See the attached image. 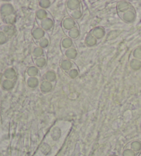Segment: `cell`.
<instances>
[{"instance_id":"cell-1","label":"cell","mask_w":141,"mask_h":156,"mask_svg":"<svg viewBox=\"0 0 141 156\" xmlns=\"http://www.w3.org/2000/svg\"><path fill=\"white\" fill-rule=\"evenodd\" d=\"M136 15L134 9L124 12L122 15V19L127 23H133L136 20Z\"/></svg>"},{"instance_id":"cell-2","label":"cell","mask_w":141,"mask_h":156,"mask_svg":"<svg viewBox=\"0 0 141 156\" xmlns=\"http://www.w3.org/2000/svg\"><path fill=\"white\" fill-rule=\"evenodd\" d=\"M116 9H117V11L118 13H123V14L124 12H125L127 11H128V10L132 9L133 7L131 5V4L129 3L128 2L121 1L118 2Z\"/></svg>"},{"instance_id":"cell-3","label":"cell","mask_w":141,"mask_h":156,"mask_svg":"<svg viewBox=\"0 0 141 156\" xmlns=\"http://www.w3.org/2000/svg\"><path fill=\"white\" fill-rule=\"evenodd\" d=\"M62 26L63 28L66 30H70L76 27V22L74 19H72L71 17H67L63 19L62 21Z\"/></svg>"},{"instance_id":"cell-4","label":"cell","mask_w":141,"mask_h":156,"mask_svg":"<svg viewBox=\"0 0 141 156\" xmlns=\"http://www.w3.org/2000/svg\"><path fill=\"white\" fill-rule=\"evenodd\" d=\"M89 33H90L92 36L95 37L96 39H101L103 37H105V30L103 27L99 26L94 28Z\"/></svg>"},{"instance_id":"cell-5","label":"cell","mask_w":141,"mask_h":156,"mask_svg":"<svg viewBox=\"0 0 141 156\" xmlns=\"http://www.w3.org/2000/svg\"><path fill=\"white\" fill-rule=\"evenodd\" d=\"M54 26V21L52 19L46 18L43 20L41 22V28L45 31H49L53 28Z\"/></svg>"},{"instance_id":"cell-6","label":"cell","mask_w":141,"mask_h":156,"mask_svg":"<svg viewBox=\"0 0 141 156\" xmlns=\"http://www.w3.org/2000/svg\"><path fill=\"white\" fill-rule=\"evenodd\" d=\"M45 30L42 28H34L32 32V36L35 40H40L44 38Z\"/></svg>"},{"instance_id":"cell-7","label":"cell","mask_w":141,"mask_h":156,"mask_svg":"<svg viewBox=\"0 0 141 156\" xmlns=\"http://www.w3.org/2000/svg\"><path fill=\"white\" fill-rule=\"evenodd\" d=\"M13 12H14V9L12 5H10L9 4H4L1 8V13L4 16H10L11 15Z\"/></svg>"},{"instance_id":"cell-8","label":"cell","mask_w":141,"mask_h":156,"mask_svg":"<svg viewBox=\"0 0 141 156\" xmlns=\"http://www.w3.org/2000/svg\"><path fill=\"white\" fill-rule=\"evenodd\" d=\"M66 6L69 10L74 11V10L79 9L81 2L78 0H69L66 2Z\"/></svg>"},{"instance_id":"cell-9","label":"cell","mask_w":141,"mask_h":156,"mask_svg":"<svg viewBox=\"0 0 141 156\" xmlns=\"http://www.w3.org/2000/svg\"><path fill=\"white\" fill-rule=\"evenodd\" d=\"M40 90L42 91L43 93H48L52 90V83L47 80H44V81L42 82L40 84Z\"/></svg>"},{"instance_id":"cell-10","label":"cell","mask_w":141,"mask_h":156,"mask_svg":"<svg viewBox=\"0 0 141 156\" xmlns=\"http://www.w3.org/2000/svg\"><path fill=\"white\" fill-rule=\"evenodd\" d=\"M97 44V39L89 33L85 39V44L88 47H93Z\"/></svg>"},{"instance_id":"cell-11","label":"cell","mask_w":141,"mask_h":156,"mask_svg":"<svg viewBox=\"0 0 141 156\" xmlns=\"http://www.w3.org/2000/svg\"><path fill=\"white\" fill-rule=\"evenodd\" d=\"M129 66L133 70L137 71L141 69V60L136 58H133L129 62Z\"/></svg>"},{"instance_id":"cell-12","label":"cell","mask_w":141,"mask_h":156,"mask_svg":"<svg viewBox=\"0 0 141 156\" xmlns=\"http://www.w3.org/2000/svg\"><path fill=\"white\" fill-rule=\"evenodd\" d=\"M65 55L67 57V59L69 60H72V59H74L77 56V51L74 48H71L67 49L66 52H65Z\"/></svg>"},{"instance_id":"cell-13","label":"cell","mask_w":141,"mask_h":156,"mask_svg":"<svg viewBox=\"0 0 141 156\" xmlns=\"http://www.w3.org/2000/svg\"><path fill=\"white\" fill-rule=\"evenodd\" d=\"M39 79L37 77H30L27 80V85L31 89H34L39 86Z\"/></svg>"},{"instance_id":"cell-14","label":"cell","mask_w":141,"mask_h":156,"mask_svg":"<svg viewBox=\"0 0 141 156\" xmlns=\"http://www.w3.org/2000/svg\"><path fill=\"white\" fill-rule=\"evenodd\" d=\"M44 78L45 80L49 81L50 83L55 81L56 79V75L55 72L52 70H48L45 73Z\"/></svg>"},{"instance_id":"cell-15","label":"cell","mask_w":141,"mask_h":156,"mask_svg":"<svg viewBox=\"0 0 141 156\" xmlns=\"http://www.w3.org/2000/svg\"><path fill=\"white\" fill-rule=\"evenodd\" d=\"M72 67V63L69 59H64L61 63V68L64 71H70Z\"/></svg>"},{"instance_id":"cell-16","label":"cell","mask_w":141,"mask_h":156,"mask_svg":"<svg viewBox=\"0 0 141 156\" xmlns=\"http://www.w3.org/2000/svg\"><path fill=\"white\" fill-rule=\"evenodd\" d=\"M73 45V41L72 39L70 37H65L61 41V45L62 47L65 49H69V48H71Z\"/></svg>"},{"instance_id":"cell-17","label":"cell","mask_w":141,"mask_h":156,"mask_svg":"<svg viewBox=\"0 0 141 156\" xmlns=\"http://www.w3.org/2000/svg\"><path fill=\"white\" fill-rule=\"evenodd\" d=\"M35 15H36V17L39 20L43 21L45 19L48 18V12L44 9H39L37 10L36 12H35Z\"/></svg>"},{"instance_id":"cell-18","label":"cell","mask_w":141,"mask_h":156,"mask_svg":"<svg viewBox=\"0 0 141 156\" xmlns=\"http://www.w3.org/2000/svg\"><path fill=\"white\" fill-rule=\"evenodd\" d=\"M68 35L70 38H71L72 39H77L80 36L79 30L77 27H75V28L70 30L68 32Z\"/></svg>"},{"instance_id":"cell-19","label":"cell","mask_w":141,"mask_h":156,"mask_svg":"<svg viewBox=\"0 0 141 156\" xmlns=\"http://www.w3.org/2000/svg\"><path fill=\"white\" fill-rule=\"evenodd\" d=\"M27 74L30 77H36L39 74V69L36 66H31L27 69Z\"/></svg>"},{"instance_id":"cell-20","label":"cell","mask_w":141,"mask_h":156,"mask_svg":"<svg viewBox=\"0 0 141 156\" xmlns=\"http://www.w3.org/2000/svg\"><path fill=\"white\" fill-rule=\"evenodd\" d=\"M131 149L136 153H139L141 151V142L135 140L131 143Z\"/></svg>"},{"instance_id":"cell-21","label":"cell","mask_w":141,"mask_h":156,"mask_svg":"<svg viewBox=\"0 0 141 156\" xmlns=\"http://www.w3.org/2000/svg\"><path fill=\"white\" fill-rule=\"evenodd\" d=\"M46 64V59L43 57V56H42V57L39 58H37L36 60H35V65H36V67L38 68H42L45 66Z\"/></svg>"},{"instance_id":"cell-22","label":"cell","mask_w":141,"mask_h":156,"mask_svg":"<svg viewBox=\"0 0 141 156\" xmlns=\"http://www.w3.org/2000/svg\"><path fill=\"white\" fill-rule=\"evenodd\" d=\"M15 76H16V72L13 68L8 69L4 72V76L9 80L14 79Z\"/></svg>"},{"instance_id":"cell-23","label":"cell","mask_w":141,"mask_h":156,"mask_svg":"<svg viewBox=\"0 0 141 156\" xmlns=\"http://www.w3.org/2000/svg\"><path fill=\"white\" fill-rule=\"evenodd\" d=\"M43 54H44V51H43V48L40 47L35 48L33 51H32V55L36 58L42 57V56H43Z\"/></svg>"},{"instance_id":"cell-24","label":"cell","mask_w":141,"mask_h":156,"mask_svg":"<svg viewBox=\"0 0 141 156\" xmlns=\"http://www.w3.org/2000/svg\"><path fill=\"white\" fill-rule=\"evenodd\" d=\"M15 28L12 25H9L6 26L4 28V32L8 36L12 37L13 34L15 33Z\"/></svg>"},{"instance_id":"cell-25","label":"cell","mask_w":141,"mask_h":156,"mask_svg":"<svg viewBox=\"0 0 141 156\" xmlns=\"http://www.w3.org/2000/svg\"><path fill=\"white\" fill-rule=\"evenodd\" d=\"M81 17H82V12L79 9L74 10V11H72L71 14V17L74 19V20H79V19L81 18Z\"/></svg>"},{"instance_id":"cell-26","label":"cell","mask_w":141,"mask_h":156,"mask_svg":"<svg viewBox=\"0 0 141 156\" xmlns=\"http://www.w3.org/2000/svg\"><path fill=\"white\" fill-rule=\"evenodd\" d=\"M51 2L49 0H42V1L39 2V6L42 8V9H47L50 6Z\"/></svg>"},{"instance_id":"cell-27","label":"cell","mask_w":141,"mask_h":156,"mask_svg":"<svg viewBox=\"0 0 141 156\" xmlns=\"http://www.w3.org/2000/svg\"><path fill=\"white\" fill-rule=\"evenodd\" d=\"M132 55L134 58L141 60V47H138L136 48H135L134 51H133Z\"/></svg>"},{"instance_id":"cell-28","label":"cell","mask_w":141,"mask_h":156,"mask_svg":"<svg viewBox=\"0 0 141 156\" xmlns=\"http://www.w3.org/2000/svg\"><path fill=\"white\" fill-rule=\"evenodd\" d=\"M2 85H3L4 88L6 89V90H10V89H12L13 87V86H14V83H13L12 80H6L3 82Z\"/></svg>"},{"instance_id":"cell-29","label":"cell","mask_w":141,"mask_h":156,"mask_svg":"<svg viewBox=\"0 0 141 156\" xmlns=\"http://www.w3.org/2000/svg\"><path fill=\"white\" fill-rule=\"evenodd\" d=\"M61 135V131L59 130V129L57 127H55L54 129L52 131V133H51V136H52V138L54 140H57Z\"/></svg>"},{"instance_id":"cell-30","label":"cell","mask_w":141,"mask_h":156,"mask_svg":"<svg viewBox=\"0 0 141 156\" xmlns=\"http://www.w3.org/2000/svg\"><path fill=\"white\" fill-rule=\"evenodd\" d=\"M39 47L43 48V49H44V48H47L48 46V45H49V41H48V39L47 38H43L42 39H41L39 42Z\"/></svg>"},{"instance_id":"cell-31","label":"cell","mask_w":141,"mask_h":156,"mask_svg":"<svg viewBox=\"0 0 141 156\" xmlns=\"http://www.w3.org/2000/svg\"><path fill=\"white\" fill-rule=\"evenodd\" d=\"M68 75L70 78H71L72 79H74L78 76V72L77 69H72L69 71Z\"/></svg>"},{"instance_id":"cell-32","label":"cell","mask_w":141,"mask_h":156,"mask_svg":"<svg viewBox=\"0 0 141 156\" xmlns=\"http://www.w3.org/2000/svg\"><path fill=\"white\" fill-rule=\"evenodd\" d=\"M138 153L134 152V151L131 149H126L123 153V156H136Z\"/></svg>"},{"instance_id":"cell-33","label":"cell","mask_w":141,"mask_h":156,"mask_svg":"<svg viewBox=\"0 0 141 156\" xmlns=\"http://www.w3.org/2000/svg\"><path fill=\"white\" fill-rule=\"evenodd\" d=\"M15 21V16L13 15L8 16V17H6V22L7 23L10 24V25H11V24L14 23Z\"/></svg>"},{"instance_id":"cell-34","label":"cell","mask_w":141,"mask_h":156,"mask_svg":"<svg viewBox=\"0 0 141 156\" xmlns=\"http://www.w3.org/2000/svg\"><path fill=\"white\" fill-rule=\"evenodd\" d=\"M6 41V36L5 35V34L0 32V44H4Z\"/></svg>"},{"instance_id":"cell-35","label":"cell","mask_w":141,"mask_h":156,"mask_svg":"<svg viewBox=\"0 0 141 156\" xmlns=\"http://www.w3.org/2000/svg\"><path fill=\"white\" fill-rule=\"evenodd\" d=\"M140 130H141V125H140Z\"/></svg>"}]
</instances>
